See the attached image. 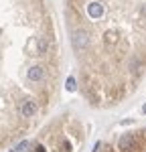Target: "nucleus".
<instances>
[{"label": "nucleus", "mask_w": 146, "mask_h": 152, "mask_svg": "<svg viewBox=\"0 0 146 152\" xmlns=\"http://www.w3.org/2000/svg\"><path fill=\"white\" fill-rule=\"evenodd\" d=\"M63 85V51L51 0H0V148L36 128Z\"/></svg>", "instance_id": "obj_1"}, {"label": "nucleus", "mask_w": 146, "mask_h": 152, "mask_svg": "<svg viewBox=\"0 0 146 152\" xmlns=\"http://www.w3.org/2000/svg\"><path fill=\"white\" fill-rule=\"evenodd\" d=\"M75 87L85 104H126L146 77V0H65Z\"/></svg>", "instance_id": "obj_2"}]
</instances>
